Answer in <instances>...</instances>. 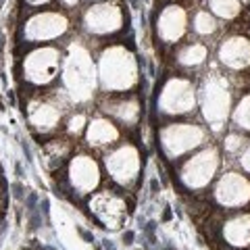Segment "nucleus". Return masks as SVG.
I'll return each instance as SVG.
<instances>
[{
    "label": "nucleus",
    "mask_w": 250,
    "mask_h": 250,
    "mask_svg": "<svg viewBox=\"0 0 250 250\" xmlns=\"http://www.w3.org/2000/svg\"><path fill=\"white\" fill-rule=\"evenodd\" d=\"M217 198L221 205H242L250 198V186L240 175H225L217 188Z\"/></svg>",
    "instance_id": "obj_1"
},
{
    "label": "nucleus",
    "mask_w": 250,
    "mask_h": 250,
    "mask_svg": "<svg viewBox=\"0 0 250 250\" xmlns=\"http://www.w3.org/2000/svg\"><path fill=\"white\" fill-rule=\"evenodd\" d=\"M71 182L80 190H90L98 182V169L96 165L88 159V156H80L71 165Z\"/></svg>",
    "instance_id": "obj_2"
},
{
    "label": "nucleus",
    "mask_w": 250,
    "mask_h": 250,
    "mask_svg": "<svg viewBox=\"0 0 250 250\" xmlns=\"http://www.w3.org/2000/svg\"><path fill=\"white\" fill-rule=\"evenodd\" d=\"M213 169H215V154L213 152H205V154H200L196 156L192 163H188V167H186V179H188V184H192V186H202L205 182H208L210 179V173H213Z\"/></svg>",
    "instance_id": "obj_3"
},
{
    "label": "nucleus",
    "mask_w": 250,
    "mask_h": 250,
    "mask_svg": "<svg viewBox=\"0 0 250 250\" xmlns=\"http://www.w3.org/2000/svg\"><path fill=\"white\" fill-rule=\"evenodd\" d=\"M221 59L223 62H228L229 67H244L250 62V44L246 40H229L221 48Z\"/></svg>",
    "instance_id": "obj_4"
},
{
    "label": "nucleus",
    "mask_w": 250,
    "mask_h": 250,
    "mask_svg": "<svg viewBox=\"0 0 250 250\" xmlns=\"http://www.w3.org/2000/svg\"><path fill=\"white\" fill-rule=\"evenodd\" d=\"M106 165H111V171L117 179H125L131 177L129 173L136 171V156L131 150H119L115 156H111V161L106 159Z\"/></svg>",
    "instance_id": "obj_5"
},
{
    "label": "nucleus",
    "mask_w": 250,
    "mask_h": 250,
    "mask_svg": "<svg viewBox=\"0 0 250 250\" xmlns=\"http://www.w3.org/2000/svg\"><path fill=\"white\" fill-rule=\"evenodd\" d=\"M228 238L231 240V244H248L246 240H250V217L231 221L228 228Z\"/></svg>",
    "instance_id": "obj_6"
},
{
    "label": "nucleus",
    "mask_w": 250,
    "mask_h": 250,
    "mask_svg": "<svg viewBox=\"0 0 250 250\" xmlns=\"http://www.w3.org/2000/svg\"><path fill=\"white\" fill-rule=\"evenodd\" d=\"M115 136H117L115 127L111 123H106V121H94L90 125L88 138H90V142H94V144H106L108 140H113Z\"/></svg>",
    "instance_id": "obj_7"
},
{
    "label": "nucleus",
    "mask_w": 250,
    "mask_h": 250,
    "mask_svg": "<svg viewBox=\"0 0 250 250\" xmlns=\"http://www.w3.org/2000/svg\"><path fill=\"white\" fill-rule=\"evenodd\" d=\"M213 9L221 17H236L238 15V0H213Z\"/></svg>",
    "instance_id": "obj_8"
},
{
    "label": "nucleus",
    "mask_w": 250,
    "mask_h": 250,
    "mask_svg": "<svg viewBox=\"0 0 250 250\" xmlns=\"http://www.w3.org/2000/svg\"><path fill=\"white\" fill-rule=\"evenodd\" d=\"M205 57H207L205 46H190V48H186L182 52V62H186V65H198Z\"/></svg>",
    "instance_id": "obj_9"
},
{
    "label": "nucleus",
    "mask_w": 250,
    "mask_h": 250,
    "mask_svg": "<svg viewBox=\"0 0 250 250\" xmlns=\"http://www.w3.org/2000/svg\"><path fill=\"white\" fill-rule=\"evenodd\" d=\"M196 29L200 31V34H208V31L215 29V21L210 19L207 13H200L196 17Z\"/></svg>",
    "instance_id": "obj_10"
},
{
    "label": "nucleus",
    "mask_w": 250,
    "mask_h": 250,
    "mask_svg": "<svg viewBox=\"0 0 250 250\" xmlns=\"http://www.w3.org/2000/svg\"><path fill=\"white\" fill-rule=\"evenodd\" d=\"M82 123H83V117L77 115L75 119H71V125H69V129H71V131H80V129H82Z\"/></svg>",
    "instance_id": "obj_11"
},
{
    "label": "nucleus",
    "mask_w": 250,
    "mask_h": 250,
    "mask_svg": "<svg viewBox=\"0 0 250 250\" xmlns=\"http://www.w3.org/2000/svg\"><path fill=\"white\" fill-rule=\"evenodd\" d=\"M123 240H125V244H131V242H134V231H127L123 236Z\"/></svg>",
    "instance_id": "obj_12"
},
{
    "label": "nucleus",
    "mask_w": 250,
    "mask_h": 250,
    "mask_svg": "<svg viewBox=\"0 0 250 250\" xmlns=\"http://www.w3.org/2000/svg\"><path fill=\"white\" fill-rule=\"evenodd\" d=\"M104 250H115V244L113 242H108V240H104Z\"/></svg>",
    "instance_id": "obj_13"
},
{
    "label": "nucleus",
    "mask_w": 250,
    "mask_h": 250,
    "mask_svg": "<svg viewBox=\"0 0 250 250\" xmlns=\"http://www.w3.org/2000/svg\"><path fill=\"white\" fill-rule=\"evenodd\" d=\"M244 165H246V169H250V150H248L246 156H244Z\"/></svg>",
    "instance_id": "obj_14"
},
{
    "label": "nucleus",
    "mask_w": 250,
    "mask_h": 250,
    "mask_svg": "<svg viewBox=\"0 0 250 250\" xmlns=\"http://www.w3.org/2000/svg\"><path fill=\"white\" fill-rule=\"evenodd\" d=\"M67 2H75V0H67Z\"/></svg>",
    "instance_id": "obj_15"
}]
</instances>
